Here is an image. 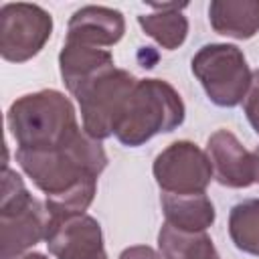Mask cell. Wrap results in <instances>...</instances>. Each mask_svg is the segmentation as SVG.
Listing matches in <instances>:
<instances>
[{"label":"cell","mask_w":259,"mask_h":259,"mask_svg":"<svg viewBox=\"0 0 259 259\" xmlns=\"http://www.w3.org/2000/svg\"><path fill=\"white\" fill-rule=\"evenodd\" d=\"M14 156L24 174L47 198L97 182V176L107 166L103 146L85 134V130L65 146L53 150H16Z\"/></svg>","instance_id":"cell-1"},{"label":"cell","mask_w":259,"mask_h":259,"mask_svg":"<svg viewBox=\"0 0 259 259\" xmlns=\"http://www.w3.org/2000/svg\"><path fill=\"white\" fill-rule=\"evenodd\" d=\"M6 123L16 150H53L81 132L71 101L55 89L18 97L8 107Z\"/></svg>","instance_id":"cell-2"},{"label":"cell","mask_w":259,"mask_h":259,"mask_svg":"<svg viewBox=\"0 0 259 259\" xmlns=\"http://www.w3.org/2000/svg\"><path fill=\"white\" fill-rule=\"evenodd\" d=\"M184 121V103L178 91L162 79H138L115 127V138L138 148L156 134L172 132Z\"/></svg>","instance_id":"cell-3"},{"label":"cell","mask_w":259,"mask_h":259,"mask_svg":"<svg viewBox=\"0 0 259 259\" xmlns=\"http://www.w3.org/2000/svg\"><path fill=\"white\" fill-rule=\"evenodd\" d=\"M51 214L47 204L34 198L22 178L4 166L0 196V259H18L30 247L47 239Z\"/></svg>","instance_id":"cell-4"},{"label":"cell","mask_w":259,"mask_h":259,"mask_svg":"<svg viewBox=\"0 0 259 259\" xmlns=\"http://www.w3.org/2000/svg\"><path fill=\"white\" fill-rule=\"evenodd\" d=\"M190 69L204 87L208 99L219 107L239 105L253 79L243 51L227 42L200 47L190 61Z\"/></svg>","instance_id":"cell-5"},{"label":"cell","mask_w":259,"mask_h":259,"mask_svg":"<svg viewBox=\"0 0 259 259\" xmlns=\"http://www.w3.org/2000/svg\"><path fill=\"white\" fill-rule=\"evenodd\" d=\"M136 83L138 79L130 71L113 67L83 85L73 97L79 101L85 134L95 140L109 138L117 127Z\"/></svg>","instance_id":"cell-6"},{"label":"cell","mask_w":259,"mask_h":259,"mask_svg":"<svg viewBox=\"0 0 259 259\" xmlns=\"http://www.w3.org/2000/svg\"><path fill=\"white\" fill-rule=\"evenodd\" d=\"M53 32L51 14L28 2H10L0 10V55L10 63H24L40 53Z\"/></svg>","instance_id":"cell-7"},{"label":"cell","mask_w":259,"mask_h":259,"mask_svg":"<svg viewBox=\"0 0 259 259\" xmlns=\"http://www.w3.org/2000/svg\"><path fill=\"white\" fill-rule=\"evenodd\" d=\"M154 178L162 192L186 194V192H204L212 178V166L196 144L180 140L162 150L152 166Z\"/></svg>","instance_id":"cell-8"},{"label":"cell","mask_w":259,"mask_h":259,"mask_svg":"<svg viewBox=\"0 0 259 259\" xmlns=\"http://www.w3.org/2000/svg\"><path fill=\"white\" fill-rule=\"evenodd\" d=\"M45 243L57 259H107L101 225L85 212L51 221Z\"/></svg>","instance_id":"cell-9"},{"label":"cell","mask_w":259,"mask_h":259,"mask_svg":"<svg viewBox=\"0 0 259 259\" xmlns=\"http://www.w3.org/2000/svg\"><path fill=\"white\" fill-rule=\"evenodd\" d=\"M206 156L219 184L229 188H247L255 182L253 154L243 148L233 132L217 130L206 142Z\"/></svg>","instance_id":"cell-10"},{"label":"cell","mask_w":259,"mask_h":259,"mask_svg":"<svg viewBox=\"0 0 259 259\" xmlns=\"http://www.w3.org/2000/svg\"><path fill=\"white\" fill-rule=\"evenodd\" d=\"M125 32V20L119 10L107 6H83L73 12L67 26V40L93 47H111Z\"/></svg>","instance_id":"cell-11"},{"label":"cell","mask_w":259,"mask_h":259,"mask_svg":"<svg viewBox=\"0 0 259 259\" xmlns=\"http://www.w3.org/2000/svg\"><path fill=\"white\" fill-rule=\"evenodd\" d=\"M59 69L63 83L67 85L71 95H75L83 85H87L101 73L113 69V55L93 45L65 40L59 53Z\"/></svg>","instance_id":"cell-12"},{"label":"cell","mask_w":259,"mask_h":259,"mask_svg":"<svg viewBox=\"0 0 259 259\" xmlns=\"http://www.w3.org/2000/svg\"><path fill=\"white\" fill-rule=\"evenodd\" d=\"M208 20L214 32L245 40L259 30V0H212Z\"/></svg>","instance_id":"cell-13"},{"label":"cell","mask_w":259,"mask_h":259,"mask_svg":"<svg viewBox=\"0 0 259 259\" xmlns=\"http://www.w3.org/2000/svg\"><path fill=\"white\" fill-rule=\"evenodd\" d=\"M162 212L166 223L182 231H206L214 223V206L204 192L172 194L162 192Z\"/></svg>","instance_id":"cell-14"},{"label":"cell","mask_w":259,"mask_h":259,"mask_svg":"<svg viewBox=\"0 0 259 259\" xmlns=\"http://www.w3.org/2000/svg\"><path fill=\"white\" fill-rule=\"evenodd\" d=\"M182 8H186V4H154L156 12L138 16V22L142 30L152 36L162 49L174 51L186 40L188 34V20L180 12Z\"/></svg>","instance_id":"cell-15"},{"label":"cell","mask_w":259,"mask_h":259,"mask_svg":"<svg viewBox=\"0 0 259 259\" xmlns=\"http://www.w3.org/2000/svg\"><path fill=\"white\" fill-rule=\"evenodd\" d=\"M162 259H221L206 231H182L168 223L158 233Z\"/></svg>","instance_id":"cell-16"},{"label":"cell","mask_w":259,"mask_h":259,"mask_svg":"<svg viewBox=\"0 0 259 259\" xmlns=\"http://www.w3.org/2000/svg\"><path fill=\"white\" fill-rule=\"evenodd\" d=\"M229 235L237 249L259 255V198L237 202L231 208Z\"/></svg>","instance_id":"cell-17"},{"label":"cell","mask_w":259,"mask_h":259,"mask_svg":"<svg viewBox=\"0 0 259 259\" xmlns=\"http://www.w3.org/2000/svg\"><path fill=\"white\" fill-rule=\"evenodd\" d=\"M243 109H245V115H247L249 123L259 134V69L253 73L249 91H247V95L243 99Z\"/></svg>","instance_id":"cell-18"},{"label":"cell","mask_w":259,"mask_h":259,"mask_svg":"<svg viewBox=\"0 0 259 259\" xmlns=\"http://www.w3.org/2000/svg\"><path fill=\"white\" fill-rule=\"evenodd\" d=\"M119 259H162V255H158L152 247L148 245H134L121 251Z\"/></svg>","instance_id":"cell-19"},{"label":"cell","mask_w":259,"mask_h":259,"mask_svg":"<svg viewBox=\"0 0 259 259\" xmlns=\"http://www.w3.org/2000/svg\"><path fill=\"white\" fill-rule=\"evenodd\" d=\"M251 154H253V164H255V182H259V146Z\"/></svg>","instance_id":"cell-20"},{"label":"cell","mask_w":259,"mask_h":259,"mask_svg":"<svg viewBox=\"0 0 259 259\" xmlns=\"http://www.w3.org/2000/svg\"><path fill=\"white\" fill-rule=\"evenodd\" d=\"M18 259H47L42 253H24V255H20Z\"/></svg>","instance_id":"cell-21"}]
</instances>
